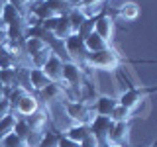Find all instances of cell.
Returning <instances> with one entry per match:
<instances>
[{
    "label": "cell",
    "mask_w": 157,
    "mask_h": 147,
    "mask_svg": "<svg viewBox=\"0 0 157 147\" xmlns=\"http://www.w3.org/2000/svg\"><path fill=\"white\" fill-rule=\"evenodd\" d=\"M112 126H114V122H112L108 116H94L92 122L88 124V130H90V134L98 139L100 147H104L108 143V135H110Z\"/></svg>",
    "instance_id": "obj_7"
},
{
    "label": "cell",
    "mask_w": 157,
    "mask_h": 147,
    "mask_svg": "<svg viewBox=\"0 0 157 147\" xmlns=\"http://www.w3.org/2000/svg\"><path fill=\"white\" fill-rule=\"evenodd\" d=\"M132 112L128 110V108L124 106H120V104H116V108L112 110V114H110V120L112 122H132Z\"/></svg>",
    "instance_id": "obj_20"
},
{
    "label": "cell",
    "mask_w": 157,
    "mask_h": 147,
    "mask_svg": "<svg viewBox=\"0 0 157 147\" xmlns=\"http://www.w3.org/2000/svg\"><path fill=\"white\" fill-rule=\"evenodd\" d=\"M59 135L61 134H59L57 130H53V127L51 130H45L37 147H59Z\"/></svg>",
    "instance_id": "obj_18"
},
{
    "label": "cell",
    "mask_w": 157,
    "mask_h": 147,
    "mask_svg": "<svg viewBox=\"0 0 157 147\" xmlns=\"http://www.w3.org/2000/svg\"><path fill=\"white\" fill-rule=\"evenodd\" d=\"M41 137H43V131L29 130V134L24 137V143H26V147H37L39 141H41Z\"/></svg>",
    "instance_id": "obj_22"
},
{
    "label": "cell",
    "mask_w": 157,
    "mask_h": 147,
    "mask_svg": "<svg viewBox=\"0 0 157 147\" xmlns=\"http://www.w3.org/2000/svg\"><path fill=\"white\" fill-rule=\"evenodd\" d=\"M10 114H12V104H10L8 98H2V100H0V120L10 116Z\"/></svg>",
    "instance_id": "obj_25"
},
{
    "label": "cell",
    "mask_w": 157,
    "mask_h": 147,
    "mask_svg": "<svg viewBox=\"0 0 157 147\" xmlns=\"http://www.w3.org/2000/svg\"><path fill=\"white\" fill-rule=\"evenodd\" d=\"M39 108H41V104H39L37 96L33 94V92H26V94L14 104L12 116L14 118H28V116H32L33 112H37Z\"/></svg>",
    "instance_id": "obj_6"
},
{
    "label": "cell",
    "mask_w": 157,
    "mask_h": 147,
    "mask_svg": "<svg viewBox=\"0 0 157 147\" xmlns=\"http://www.w3.org/2000/svg\"><path fill=\"white\" fill-rule=\"evenodd\" d=\"M78 145H81V147H100L98 139H96V137L92 135V134H88V135H86V137H85V139H82Z\"/></svg>",
    "instance_id": "obj_26"
},
{
    "label": "cell",
    "mask_w": 157,
    "mask_h": 147,
    "mask_svg": "<svg viewBox=\"0 0 157 147\" xmlns=\"http://www.w3.org/2000/svg\"><path fill=\"white\" fill-rule=\"evenodd\" d=\"M22 47H24V53H26L28 61H29L33 55H37V53L45 51V49H51L45 39H41V37H37V36H26V39H24V43H22Z\"/></svg>",
    "instance_id": "obj_12"
},
{
    "label": "cell",
    "mask_w": 157,
    "mask_h": 147,
    "mask_svg": "<svg viewBox=\"0 0 157 147\" xmlns=\"http://www.w3.org/2000/svg\"><path fill=\"white\" fill-rule=\"evenodd\" d=\"M71 36H73L71 22H69L67 16H61V18H59V22H57V26H55V29H53V37L59 39V41H65V39L71 37Z\"/></svg>",
    "instance_id": "obj_16"
},
{
    "label": "cell",
    "mask_w": 157,
    "mask_h": 147,
    "mask_svg": "<svg viewBox=\"0 0 157 147\" xmlns=\"http://www.w3.org/2000/svg\"><path fill=\"white\" fill-rule=\"evenodd\" d=\"M8 90H10V88H6V86L2 85V82H0V98H6V94H8Z\"/></svg>",
    "instance_id": "obj_31"
},
{
    "label": "cell",
    "mask_w": 157,
    "mask_h": 147,
    "mask_svg": "<svg viewBox=\"0 0 157 147\" xmlns=\"http://www.w3.org/2000/svg\"><path fill=\"white\" fill-rule=\"evenodd\" d=\"M92 32L96 36H100L108 45L114 43V36H116V22H114V16H110L108 12H102L94 18V28Z\"/></svg>",
    "instance_id": "obj_4"
},
{
    "label": "cell",
    "mask_w": 157,
    "mask_h": 147,
    "mask_svg": "<svg viewBox=\"0 0 157 147\" xmlns=\"http://www.w3.org/2000/svg\"><path fill=\"white\" fill-rule=\"evenodd\" d=\"M14 134H16L18 137H26L29 134V126H28V122L24 120V118H16V124H14Z\"/></svg>",
    "instance_id": "obj_23"
},
{
    "label": "cell",
    "mask_w": 157,
    "mask_h": 147,
    "mask_svg": "<svg viewBox=\"0 0 157 147\" xmlns=\"http://www.w3.org/2000/svg\"><path fill=\"white\" fill-rule=\"evenodd\" d=\"M65 112L69 116V120L73 122V124H85L88 126L92 122V118H94V110H92L90 104H86V102L82 100H69L65 102Z\"/></svg>",
    "instance_id": "obj_2"
},
{
    "label": "cell",
    "mask_w": 157,
    "mask_h": 147,
    "mask_svg": "<svg viewBox=\"0 0 157 147\" xmlns=\"http://www.w3.org/2000/svg\"><path fill=\"white\" fill-rule=\"evenodd\" d=\"M8 2H12L16 8H20L24 14L28 12V8H29V4H32V0H8Z\"/></svg>",
    "instance_id": "obj_28"
},
{
    "label": "cell",
    "mask_w": 157,
    "mask_h": 147,
    "mask_svg": "<svg viewBox=\"0 0 157 147\" xmlns=\"http://www.w3.org/2000/svg\"><path fill=\"white\" fill-rule=\"evenodd\" d=\"M88 134H90V130H88V126H85V124H73L71 127H67V130L63 131V135L69 137V139H73V141H77V143H81Z\"/></svg>",
    "instance_id": "obj_17"
},
{
    "label": "cell",
    "mask_w": 157,
    "mask_h": 147,
    "mask_svg": "<svg viewBox=\"0 0 157 147\" xmlns=\"http://www.w3.org/2000/svg\"><path fill=\"white\" fill-rule=\"evenodd\" d=\"M28 82H29V90H32L33 94H37V92L43 90V88H45L51 81L45 77V73H43L41 69L29 67L28 69Z\"/></svg>",
    "instance_id": "obj_13"
},
{
    "label": "cell",
    "mask_w": 157,
    "mask_h": 147,
    "mask_svg": "<svg viewBox=\"0 0 157 147\" xmlns=\"http://www.w3.org/2000/svg\"><path fill=\"white\" fill-rule=\"evenodd\" d=\"M151 90H147V88H140V86H132V88H126V90H122L120 94L116 96L118 104L128 108V110L132 112V116H134V112L140 108L144 102H147V94H149Z\"/></svg>",
    "instance_id": "obj_3"
},
{
    "label": "cell",
    "mask_w": 157,
    "mask_h": 147,
    "mask_svg": "<svg viewBox=\"0 0 157 147\" xmlns=\"http://www.w3.org/2000/svg\"><path fill=\"white\" fill-rule=\"evenodd\" d=\"M151 147H155V145H151Z\"/></svg>",
    "instance_id": "obj_34"
},
{
    "label": "cell",
    "mask_w": 157,
    "mask_h": 147,
    "mask_svg": "<svg viewBox=\"0 0 157 147\" xmlns=\"http://www.w3.org/2000/svg\"><path fill=\"white\" fill-rule=\"evenodd\" d=\"M28 122L29 130H37V131H45V130H51V116H49V110L47 106H41L37 112H33L32 116L24 118Z\"/></svg>",
    "instance_id": "obj_9"
},
{
    "label": "cell",
    "mask_w": 157,
    "mask_h": 147,
    "mask_svg": "<svg viewBox=\"0 0 157 147\" xmlns=\"http://www.w3.org/2000/svg\"><path fill=\"white\" fill-rule=\"evenodd\" d=\"M6 41H8V33H6V29H0V47L6 45Z\"/></svg>",
    "instance_id": "obj_30"
},
{
    "label": "cell",
    "mask_w": 157,
    "mask_h": 147,
    "mask_svg": "<svg viewBox=\"0 0 157 147\" xmlns=\"http://www.w3.org/2000/svg\"><path fill=\"white\" fill-rule=\"evenodd\" d=\"M14 124H16V118H14L12 114L0 120V139H2L4 135L12 134V131H14Z\"/></svg>",
    "instance_id": "obj_21"
},
{
    "label": "cell",
    "mask_w": 157,
    "mask_h": 147,
    "mask_svg": "<svg viewBox=\"0 0 157 147\" xmlns=\"http://www.w3.org/2000/svg\"><path fill=\"white\" fill-rule=\"evenodd\" d=\"M130 135H132V122H114L108 135V143L128 147L130 145Z\"/></svg>",
    "instance_id": "obj_8"
},
{
    "label": "cell",
    "mask_w": 157,
    "mask_h": 147,
    "mask_svg": "<svg viewBox=\"0 0 157 147\" xmlns=\"http://www.w3.org/2000/svg\"><path fill=\"white\" fill-rule=\"evenodd\" d=\"M41 71L45 73V77L51 82H63V59L57 57L55 53H51L45 65L41 67Z\"/></svg>",
    "instance_id": "obj_10"
},
{
    "label": "cell",
    "mask_w": 157,
    "mask_h": 147,
    "mask_svg": "<svg viewBox=\"0 0 157 147\" xmlns=\"http://www.w3.org/2000/svg\"><path fill=\"white\" fill-rule=\"evenodd\" d=\"M120 65H122V59L114 47L86 53L85 63H82L85 69H94V71H104V73H114L116 69H120Z\"/></svg>",
    "instance_id": "obj_1"
},
{
    "label": "cell",
    "mask_w": 157,
    "mask_h": 147,
    "mask_svg": "<svg viewBox=\"0 0 157 147\" xmlns=\"http://www.w3.org/2000/svg\"><path fill=\"white\" fill-rule=\"evenodd\" d=\"M4 69H16V59L8 51L0 53V71H4Z\"/></svg>",
    "instance_id": "obj_24"
},
{
    "label": "cell",
    "mask_w": 157,
    "mask_h": 147,
    "mask_svg": "<svg viewBox=\"0 0 157 147\" xmlns=\"http://www.w3.org/2000/svg\"><path fill=\"white\" fill-rule=\"evenodd\" d=\"M0 29H6V26H4V22H2V16H0Z\"/></svg>",
    "instance_id": "obj_32"
},
{
    "label": "cell",
    "mask_w": 157,
    "mask_h": 147,
    "mask_svg": "<svg viewBox=\"0 0 157 147\" xmlns=\"http://www.w3.org/2000/svg\"><path fill=\"white\" fill-rule=\"evenodd\" d=\"M116 104H118L116 96H110V94H98L96 100L92 102V110H94L96 116H108V118H110V114H112V110L116 108Z\"/></svg>",
    "instance_id": "obj_11"
},
{
    "label": "cell",
    "mask_w": 157,
    "mask_h": 147,
    "mask_svg": "<svg viewBox=\"0 0 157 147\" xmlns=\"http://www.w3.org/2000/svg\"><path fill=\"white\" fill-rule=\"evenodd\" d=\"M104 147H122V145H114V143H106Z\"/></svg>",
    "instance_id": "obj_33"
},
{
    "label": "cell",
    "mask_w": 157,
    "mask_h": 147,
    "mask_svg": "<svg viewBox=\"0 0 157 147\" xmlns=\"http://www.w3.org/2000/svg\"><path fill=\"white\" fill-rule=\"evenodd\" d=\"M63 47H65V53L69 57V61L77 63V65L82 67V63H85V57H86V49H85V43H82V37L78 36V33H73L71 37H67L65 41H63Z\"/></svg>",
    "instance_id": "obj_5"
},
{
    "label": "cell",
    "mask_w": 157,
    "mask_h": 147,
    "mask_svg": "<svg viewBox=\"0 0 157 147\" xmlns=\"http://www.w3.org/2000/svg\"><path fill=\"white\" fill-rule=\"evenodd\" d=\"M82 43H85V49H86L88 53H92V51H102V49H106V47H112V45H108V43H106L100 36H96L94 32H90L88 36L82 37Z\"/></svg>",
    "instance_id": "obj_15"
},
{
    "label": "cell",
    "mask_w": 157,
    "mask_h": 147,
    "mask_svg": "<svg viewBox=\"0 0 157 147\" xmlns=\"http://www.w3.org/2000/svg\"><path fill=\"white\" fill-rule=\"evenodd\" d=\"M59 147H81L77 143V141H73V139H69V137H65V135H59Z\"/></svg>",
    "instance_id": "obj_29"
},
{
    "label": "cell",
    "mask_w": 157,
    "mask_h": 147,
    "mask_svg": "<svg viewBox=\"0 0 157 147\" xmlns=\"http://www.w3.org/2000/svg\"><path fill=\"white\" fill-rule=\"evenodd\" d=\"M108 0H77V8H90L96 4H104Z\"/></svg>",
    "instance_id": "obj_27"
},
{
    "label": "cell",
    "mask_w": 157,
    "mask_h": 147,
    "mask_svg": "<svg viewBox=\"0 0 157 147\" xmlns=\"http://www.w3.org/2000/svg\"><path fill=\"white\" fill-rule=\"evenodd\" d=\"M0 82L6 88H12L18 85V69H4L0 71Z\"/></svg>",
    "instance_id": "obj_19"
},
{
    "label": "cell",
    "mask_w": 157,
    "mask_h": 147,
    "mask_svg": "<svg viewBox=\"0 0 157 147\" xmlns=\"http://www.w3.org/2000/svg\"><path fill=\"white\" fill-rule=\"evenodd\" d=\"M118 18L122 22H136L140 18V6L134 0H126L120 8H118Z\"/></svg>",
    "instance_id": "obj_14"
}]
</instances>
